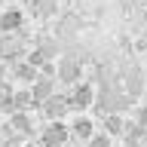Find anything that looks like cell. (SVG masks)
<instances>
[{
	"mask_svg": "<svg viewBox=\"0 0 147 147\" xmlns=\"http://www.w3.org/2000/svg\"><path fill=\"white\" fill-rule=\"evenodd\" d=\"M67 104L74 110H86L95 104V86L92 83H74V92L67 95Z\"/></svg>",
	"mask_w": 147,
	"mask_h": 147,
	"instance_id": "cell-1",
	"label": "cell"
},
{
	"mask_svg": "<svg viewBox=\"0 0 147 147\" xmlns=\"http://www.w3.org/2000/svg\"><path fill=\"white\" fill-rule=\"evenodd\" d=\"M80 74H83V67H80V61H74V58H61V61L55 64V77L61 83H80Z\"/></svg>",
	"mask_w": 147,
	"mask_h": 147,
	"instance_id": "cell-2",
	"label": "cell"
},
{
	"mask_svg": "<svg viewBox=\"0 0 147 147\" xmlns=\"http://www.w3.org/2000/svg\"><path fill=\"white\" fill-rule=\"evenodd\" d=\"M67 135H71V129L61 126V123L55 119V123H49V129L43 132V147H61L64 141H67Z\"/></svg>",
	"mask_w": 147,
	"mask_h": 147,
	"instance_id": "cell-3",
	"label": "cell"
},
{
	"mask_svg": "<svg viewBox=\"0 0 147 147\" xmlns=\"http://www.w3.org/2000/svg\"><path fill=\"white\" fill-rule=\"evenodd\" d=\"M43 110H46V117L49 119H61L67 110H71V104H67V95H49V98L43 101Z\"/></svg>",
	"mask_w": 147,
	"mask_h": 147,
	"instance_id": "cell-4",
	"label": "cell"
},
{
	"mask_svg": "<svg viewBox=\"0 0 147 147\" xmlns=\"http://www.w3.org/2000/svg\"><path fill=\"white\" fill-rule=\"evenodd\" d=\"M22 25H25L22 9H3L0 12V34H16Z\"/></svg>",
	"mask_w": 147,
	"mask_h": 147,
	"instance_id": "cell-5",
	"label": "cell"
},
{
	"mask_svg": "<svg viewBox=\"0 0 147 147\" xmlns=\"http://www.w3.org/2000/svg\"><path fill=\"white\" fill-rule=\"evenodd\" d=\"M28 89H31V101L43 104V101L49 98V95H52V77H43V74H40V77H37V80L31 83Z\"/></svg>",
	"mask_w": 147,
	"mask_h": 147,
	"instance_id": "cell-6",
	"label": "cell"
},
{
	"mask_svg": "<svg viewBox=\"0 0 147 147\" xmlns=\"http://www.w3.org/2000/svg\"><path fill=\"white\" fill-rule=\"evenodd\" d=\"M71 135L80 138V141H89L95 135V123L89 117H74V126H71Z\"/></svg>",
	"mask_w": 147,
	"mask_h": 147,
	"instance_id": "cell-7",
	"label": "cell"
},
{
	"mask_svg": "<svg viewBox=\"0 0 147 147\" xmlns=\"http://www.w3.org/2000/svg\"><path fill=\"white\" fill-rule=\"evenodd\" d=\"M141 89H144V77H141V71H129L126 74V95L129 98H135V95H141Z\"/></svg>",
	"mask_w": 147,
	"mask_h": 147,
	"instance_id": "cell-8",
	"label": "cell"
},
{
	"mask_svg": "<svg viewBox=\"0 0 147 147\" xmlns=\"http://www.w3.org/2000/svg\"><path fill=\"white\" fill-rule=\"evenodd\" d=\"M12 77H16L18 83H25V86H31V83L37 80V77H40V74H37V67L31 61H22V64H16V74H12Z\"/></svg>",
	"mask_w": 147,
	"mask_h": 147,
	"instance_id": "cell-9",
	"label": "cell"
},
{
	"mask_svg": "<svg viewBox=\"0 0 147 147\" xmlns=\"http://www.w3.org/2000/svg\"><path fill=\"white\" fill-rule=\"evenodd\" d=\"M104 129H107L110 135H119V132H126V123H123V117H119V113H107Z\"/></svg>",
	"mask_w": 147,
	"mask_h": 147,
	"instance_id": "cell-10",
	"label": "cell"
},
{
	"mask_svg": "<svg viewBox=\"0 0 147 147\" xmlns=\"http://www.w3.org/2000/svg\"><path fill=\"white\" fill-rule=\"evenodd\" d=\"M12 129L16 132H31V117L22 110H12Z\"/></svg>",
	"mask_w": 147,
	"mask_h": 147,
	"instance_id": "cell-11",
	"label": "cell"
},
{
	"mask_svg": "<svg viewBox=\"0 0 147 147\" xmlns=\"http://www.w3.org/2000/svg\"><path fill=\"white\" fill-rule=\"evenodd\" d=\"M31 6H34L40 16H52L55 9H58V0H34Z\"/></svg>",
	"mask_w": 147,
	"mask_h": 147,
	"instance_id": "cell-12",
	"label": "cell"
},
{
	"mask_svg": "<svg viewBox=\"0 0 147 147\" xmlns=\"http://www.w3.org/2000/svg\"><path fill=\"white\" fill-rule=\"evenodd\" d=\"M89 147H110V138L107 135H92L89 138Z\"/></svg>",
	"mask_w": 147,
	"mask_h": 147,
	"instance_id": "cell-13",
	"label": "cell"
},
{
	"mask_svg": "<svg viewBox=\"0 0 147 147\" xmlns=\"http://www.w3.org/2000/svg\"><path fill=\"white\" fill-rule=\"evenodd\" d=\"M138 126H141V129H147V107H141V110H138Z\"/></svg>",
	"mask_w": 147,
	"mask_h": 147,
	"instance_id": "cell-14",
	"label": "cell"
},
{
	"mask_svg": "<svg viewBox=\"0 0 147 147\" xmlns=\"http://www.w3.org/2000/svg\"><path fill=\"white\" fill-rule=\"evenodd\" d=\"M3 147H12V144H3Z\"/></svg>",
	"mask_w": 147,
	"mask_h": 147,
	"instance_id": "cell-15",
	"label": "cell"
},
{
	"mask_svg": "<svg viewBox=\"0 0 147 147\" xmlns=\"http://www.w3.org/2000/svg\"><path fill=\"white\" fill-rule=\"evenodd\" d=\"M28 147H37V144H28Z\"/></svg>",
	"mask_w": 147,
	"mask_h": 147,
	"instance_id": "cell-16",
	"label": "cell"
}]
</instances>
